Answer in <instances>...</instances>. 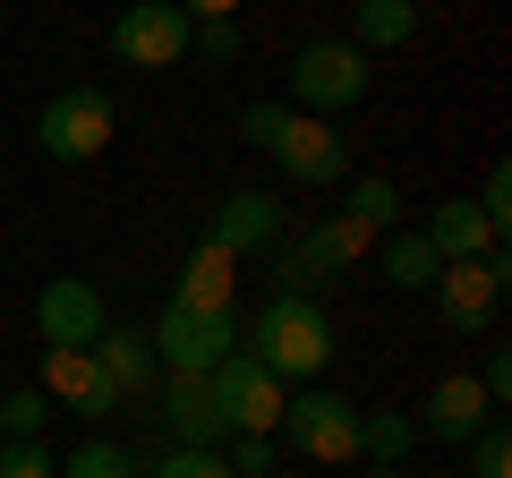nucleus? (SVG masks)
Returning <instances> with one entry per match:
<instances>
[{
  "instance_id": "f257e3e1",
  "label": "nucleus",
  "mask_w": 512,
  "mask_h": 478,
  "mask_svg": "<svg viewBox=\"0 0 512 478\" xmlns=\"http://www.w3.org/2000/svg\"><path fill=\"white\" fill-rule=\"evenodd\" d=\"M239 137H248V146H265V154L282 163V180H299V188H342V180H350V137H333V120H316V111L248 103Z\"/></svg>"
},
{
  "instance_id": "f03ea898",
  "label": "nucleus",
  "mask_w": 512,
  "mask_h": 478,
  "mask_svg": "<svg viewBox=\"0 0 512 478\" xmlns=\"http://www.w3.org/2000/svg\"><path fill=\"white\" fill-rule=\"evenodd\" d=\"M248 359H265V368L282 376V385H316L325 376V359H333V316L316 308V299H265L256 308V333H248Z\"/></svg>"
},
{
  "instance_id": "7ed1b4c3",
  "label": "nucleus",
  "mask_w": 512,
  "mask_h": 478,
  "mask_svg": "<svg viewBox=\"0 0 512 478\" xmlns=\"http://www.w3.org/2000/svg\"><path fill=\"white\" fill-rule=\"evenodd\" d=\"M146 342H154V368L163 376H214L239 350V325H231V308H180V299H171Z\"/></svg>"
},
{
  "instance_id": "20e7f679",
  "label": "nucleus",
  "mask_w": 512,
  "mask_h": 478,
  "mask_svg": "<svg viewBox=\"0 0 512 478\" xmlns=\"http://www.w3.org/2000/svg\"><path fill=\"white\" fill-rule=\"evenodd\" d=\"M111 137H120V111H111L103 86H60L52 103L35 111V146L52 154V163H94Z\"/></svg>"
},
{
  "instance_id": "39448f33",
  "label": "nucleus",
  "mask_w": 512,
  "mask_h": 478,
  "mask_svg": "<svg viewBox=\"0 0 512 478\" xmlns=\"http://www.w3.org/2000/svg\"><path fill=\"white\" fill-rule=\"evenodd\" d=\"M274 436L291 444L299 461H359V402L333 393V385H308V393L282 402V427H274Z\"/></svg>"
},
{
  "instance_id": "423d86ee",
  "label": "nucleus",
  "mask_w": 512,
  "mask_h": 478,
  "mask_svg": "<svg viewBox=\"0 0 512 478\" xmlns=\"http://www.w3.org/2000/svg\"><path fill=\"white\" fill-rule=\"evenodd\" d=\"M205 385H214V410H222V427H231V436H274V427H282V402H291V385H282L265 359L231 350V359H222Z\"/></svg>"
},
{
  "instance_id": "0eeeda50",
  "label": "nucleus",
  "mask_w": 512,
  "mask_h": 478,
  "mask_svg": "<svg viewBox=\"0 0 512 478\" xmlns=\"http://www.w3.org/2000/svg\"><path fill=\"white\" fill-rule=\"evenodd\" d=\"M188 9L180 0H128L120 18H111V52H120V69H180L188 60Z\"/></svg>"
},
{
  "instance_id": "6e6552de",
  "label": "nucleus",
  "mask_w": 512,
  "mask_h": 478,
  "mask_svg": "<svg viewBox=\"0 0 512 478\" xmlns=\"http://www.w3.org/2000/svg\"><path fill=\"white\" fill-rule=\"evenodd\" d=\"M367 94V52L359 43H308V52L291 60V111H350Z\"/></svg>"
},
{
  "instance_id": "1a4fd4ad",
  "label": "nucleus",
  "mask_w": 512,
  "mask_h": 478,
  "mask_svg": "<svg viewBox=\"0 0 512 478\" xmlns=\"http://www.w3.org/2000/svg\"><path fill=\"white\" fill-rule=\"evenodd\" d=\"M504 282H512L504 257H461V265H444L427 291H436V316H444L453 333H487L495 308H504Z\"/></svg>"
},
{
  "instance_id": "9d476101",
  "label": "nucleus",
  "mask_w": 512,
  "mask_h": 478,
  "mask_svg": "<svg viewBox=\"0 0 512 478\" xmlns=\"http://www.w3.org/2000/svg\"><path fill=\"white\" fill-rule=\"evenodd\" d=\"M103 325H111V308H103V291H94L86 274H52V282H43V299H35L43 350H94Z\"/></svg>"
},
{
  "instance_id": "9b49d317",
  "label": "nucleus",
  "mask_w": 512,
  "mask_h": 478,
  "mask_svg": "<svg viewBox=\"0 0 512 478\" xmlns=\"http://www.w3.org/2000/svg\"><path fill=\"white\" fill-rule=\"evenodd\" d=\"M43 402L77 410V419H111L120 410V385L103 376L94 350H43Z\"/></svg>"
},
{
  "instance_id": "f8f14e48",
  "label": "nucleus",
  "mask_w": 512,
  "mask_h": 478,
  "mask_svg": "<svg viewBox=\"0 0 512 478\" xmlns=\"http://www.w3.org/2000/svg\"><path fill=\"white\" fill-rule=\"evenodd\" d=\"M487 419H495V402L478 376H436V393L419 402V436H436V444H470Z\"/></svg>"
},
{
  "instance_id": "ddd939ff",
  "label": "nucleus",
  "mask_w": 512,
  "mask_h": 478,
  "mask_svg": "<svg viewBox=\"0 0 512 478\" xmlns=\"http://www.w3.org/2000/svg\"><path fill=\"white\" fill-rule=\"evenodd\" d=\"M214 248H231V257H256V248H274L282 239V197H265V188H239V197L214 205Z\"/></svg>"
},
{
  "instance_id": "4468645a",
  "label": "nucleus",
  "mask_w": 512,
  "mask_h": 478,
  "mask_svg": "<svg viewBox=\"0 0 512 478\" xmlns=\"http://www.w3.org/2000/svg\"><path fill=\"white\" fill-rule=\"evenodd\" d=\"M427 248H436L444 265H461V257H504V239H495V222L478 214V197H444L436 214H427Z\"/></svg>"
},
{
  "instance_id": "2eb2a0df",
  "label": "nucleus",
  "mask_w": 512,
  "mask_h": 478,
  "mask_svg": "<svg viewBox=\"0 0 512 478\" xmlns=\"http://www.w3.org/2000/svg\"><path fill=\"white\" fill-rule=\"evenodd\" d=\"M163 427H171L180 444H205V453L231 436V427H222V410H214V385H205V376H163Z\"/></svg>"
},
{
  "instance_id": "dca6fc26",
  "label": "nucleus",
  "mask_w": 512,
  "mask_h": 478,
  "mask_svg": "<svg viewBox=\"0 0 512 478\" xmlns=\"http://www.w3.org/2000/svg\"><path fill=\"white\" fill-rule=\"evenodd\" d=\"M231 282H239V257H231V248H214V239H197L171 299H180V308H231Z\"/></svg>"
},
{
  "instance_id": "f3484780",
  "label": "nucleus",
  "mask_w": 512,
  "mask_h": 478,
  "mask_svg": "<svg viewBox=\"0 0 512 478\" xmlns=\"http://www.w3.org/2000/svg\"><path fill=\"white\" fill-rule=\"evenodd\" d=\"M94 359H103V376L120 385V402H128L137 385H154V342H146L137 325H103V342H94Z\"/></svg>"
},
{
  "instance_id": "a211bd4d",
  "label": "nucleus",
  "mask_w": 512,
  "mask_h": 478,
  "mask_svg": "<svg viewBox=\"0 0 512 478\" xmlns=\"http://www.w3.org/2000/svg\"><path fill=\"white\" fill-rule=\"evenodd\" d=\"M419 35V0H359V52H402Z\"/></svg>"
},
{
  "instance_id": "6ab92c4d",
  "label": "nucleus",
  "mask_w": 512,
  "mask_h": 478,
  "mask_svg": "<svg viewBox=\"0 0 512 478\" xmlns=\"http://www.w3.org/2000/svg\"><path fill=\"white\" fill-rule=\"evenodd\" d=\"M444 274V257L427 248V231H384V282L393 291H427Z\"/></svg>"
},
{
  "instance_id": "aec40b11",
  "label": "nucleus",
  "mask_w": 512,
  "mask_h": 478,
  "mask_svg": "<svg viewBox=\"0 0 512 478\" xmlns=\"http://www.w3.org/2000/svg\"><path fill=\"white\" fill-rule=\"evenodd\" d=\"M410 444H419V419H410V410H359V453L376 461V470H393Z\"/></svg>"
},
{
  "instance_id": "412c9836",
  "label": "nucleus",
  "mask_w": 512,
  "mask_h": 478,
  "mask_svg": "<svg viewBox=\"0 0 512 478\" xmlns=\"http://www.w3.org/2000/svg\"><path fill=\"white\" fill-rule=\"evenodd\" d=\"M342 214L384 239V231H402V188L393 180H342Z\"/></svg>"
},
{
  "instance_id": "4be33fe9",
  "label": "nucleus",
  "mask_w": 512,
  "mask_h": 478,
  "mask_svg": "<svg viewBox=\"0 0 512 478\" xmlns=\"http://www.w3.org/2000/svg\"><path fill=\"white\" fill-rule=\"evenodd\" d=\"M60 478H146V470H137V461H128L120 444H103V436H94V444H77V453L60 461Z\"/></svg>"
},
{
  "instance_id": "5701e85b",
  "label": "nucleus",
  "mask_w": 512,
  "mask_h": 478,
  "mask_svg": "<svg viewBox=\"0 0 512 478\" xmlns=\"http://www.w3.org/2000/svg\"><path fill=\"white\" fill-rule=\"evenodd\" d=\"M470 478H512V436H504V410L470 436Z\"/></svg>"
},
{
  "instance_id": "b1692460",
  "label": "nucleus",
  "mask_w": 512,
  "mask_h": 478,
  "mask_svg": "<svg viewBox=\"0 0 512 478\" xmlns=\"http://www.w3.org/2000/svg\"><path fill=\"white\" fill-rule=\"evenodd\" d=\"M52 427V402H43V385H18L9 402H0V436H43Z\"/></svg>"
},
{
  "instance_id": "393cba45",
  "label": "nucleus",
  "mask_w": 512,
  "mask_h": 478,
  "mask_svg": "<svg viewBox=\"0 0 512 478\" xmlns=\"http://www.w3.org/2000/svg\"><path fill=\"white\" fill-rule=\"evenodd\" d=\"M0 478H60L43 436H0Z\"/></svg>"
},
{
  "instance_id": "a878e982",
  "label": "nucleus",
  "mask_w": 512,
  "mask_h": 478,
  "mask_svg": "<svg viewBox=\"0 0 512 478\" xmlns=\"http://www.w3.org/2000/svg\"><path fill=\"white\" fill-rule=\"evenodd\" d=\"M146 478H231V470H222V453H205V444H171Z\"/></svg>"
},
{
  "instance_id": "bb28decb",
  "label": "nucleus",
  "mask_w": 512,
  "mask_h": 478,
  "mask_svg": "<svg viewBox=\"0 0 512 478\" xmlns=\"http://www.w3.org/2000/svg\"><path fill=\"white\" fill-rule=\"evenodd\" d=\"M188 52H205V60H239V18H197V26H188Z\"/></svg>"
},
{
  "instance_id": "cd10ccee",
  "label": "nucleus",
  "mask_w": 512,
  "mask_h": 478,
  "mask_svg": "<svg viewBox=\"0 0 512 478\" xmlns=\"http://www.w3.org/2000/svg\"><path fill=\"white\" fill-rule=\"evenodd\" d=\"M478 214L495 222V239H504V214H512V163H495L487 171V188H478Z\"/></svg>"
},
{
  "instance_id": "c85d7f7f",
  "label": "nucleus",
  "mask_w": 512,
  "mask_h": 478,
  "mask_svg": "<svg viewBox=\"0 0 512 478\" xmlns=\"http://www.w3.org/2000/svg\"><path fill=\"white\" fill-rule=\"evenodd\" d=\"M478 385H487V402H495V410L512 402V359H504V350H487V368H478Z\"/></svg>"
},
{
  "instance_id": "c756f323",
  "label": "nucleus",
  "mask_w": 512,
  "mask_h": 478,
  "mask_svg": "<svg viewBox=\"0 0 512 478\" xmlns=\"http://www.w3.org/2000/svg\"><path fill=\"white\" fill-rule=\"evenodd\" d=\"M188 18H239V9H248V0H180Z\"/></svg>"
},
{
  "instance_id": "7c9ffc66",
  "label": "nucleus",
  "mask_w": 512,
  "mask_h": 478,
  "mask_svg": "<svg viewBox=\"0 0 512 478\" xmlns=\"http://www.w3.org/2000/svg\"><path fill=\"white\" fill-rule=\"evenodd\" d=\"M367 478H410V470H402V461H393V470H367Z\"/></svg>"
},
{
  "instance_id": "2f4dec72",
  "label": "nucleus",
  "mask_w": 512,
  "mask_h": 478,
  "mask_svg": "<svg viewBox=\"0 0 512 478\" xmlns=\"http://www.w3.org/2000/svg\"><path fill=\"white\" fill-rule=\"evenodd\" d=\"M265 478H291V470H265Z\"/></svg>"
}]
</instances>
